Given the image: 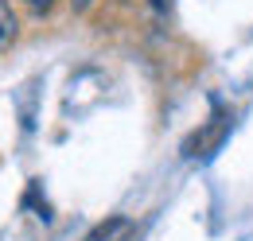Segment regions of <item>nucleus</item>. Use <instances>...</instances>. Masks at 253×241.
Returning <instances> with one entry per match:
<instances>
[{"label": "nucleus", "mask_w": 253, "mask_h": 241, "mask_svg": "<svg viewBox=\"0 0 253 241\" xmlns=\"http://www.w3.org/2000/svg\"><path fill=\"white\" fill-rule=\"evenodd\" d=\"M20 39V16L12 8V0H0V51H12Z\"/></svg>", "instance_id": "1"}, {"label": "nucleus", "mask_w": 253, "mask_h": 241, "mask_svg": "<svg viewBox=\"0 0 253 241\" xmlns=\"http://www.w3.org/2000/svg\"><path fill=\"white\" fill-rule=\"evenodd\" d=\"M117 230H125V218H121V214H113V218L97 222V226H94V230H90L82 241H113V234H117Z\"/></svg>", "instance_id": "2"}, {"label": "nucleus", "mask_w": 253, "mask_h": 241, "mask_svg": "<svg viewBox=\"0 0 253 241\" xmlns=\"http://www.w3.org/2000/svg\"><path fill=\"white\" fill-rule=\"evenodd\" d=\"M20 4H24V12L32 20H51L55 8H59V0H20Z\"/></svg>", "instance_id": "3"}, {"label": "nucleus", "mask_w": 253, "mask_h": 241, "mask_svg": "<svg viewBox=\"0 0 253 241\" xmlns=\"http://www.w3.org/2000/svg\"><path fill=\"white\" fill-rule=\"evenodd\" d=\"M148 12H152L156 24H168L171 20V0H148Z\"/></svg>", "instance_id": "4"}, {"label": "nucleus", "mask_w": 253, "mask_h": 241, "mask_svg": "<svg viewBox=\"0 0 253 241\" xmlns=\"http://www.w3.org/2000/svg\"><path fill=\"white\" fill-rule=\"evenodd\" d=\"M90 4H94V0H70V8H74L78 16H82V12H90Z\"/></svg>", "instance_id": "5"}]
</instances>
